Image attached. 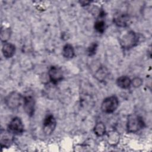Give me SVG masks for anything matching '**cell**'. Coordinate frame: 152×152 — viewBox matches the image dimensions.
<instances>
[{
	"mask_svg": "<svg viewBox=\"0 0 152 152\" xmlns=\"http://www.w3.org/2000/svg\"><path fill=\"white\" fill-rule=\"evenodd\" d=\"M94 132L98 137H102L106 132V127L103 122L97 123L94 127Z\"/></svg>",
	"mask_w": 152,
	"mask_h": 152,
	"instance_id": "obj_16",
	"label": "cell"
},
{
	"mask_svg": "<svg viewBox=\"0 0 152 152\" xmlns=\"http://www.w3.org/2000/svg\"><path fill=\"white\" fill-rule=\"evenodd\" d=\"M80 3L82 5H88L90 2V1H80Z\"/></svg>",
	"mask_w": 152,
	"mask_h": 152,
	"instance_id": "obj_21",
	"label": "cell"
},
{
	"mask_svg": "<svg viewBox=\"0 0 152 152\" xmlns=\"http://www.w3.org/2000/svg\"><path fill=\"white\" fill-rule=\"evenodd\" d=\"M116 84L118 87L122 88H128L131 85V80L127 76H121L119 77L116 80Z\"/></svg>",
	"mask_w": 152,
	"mask_h": 152,
	"instance_id": "obj_12",
	"label": "cell"
},
{
	"mask_svg": "<svg viewBox=\"0 0 152 152\" xmlns=\"http://www.w3.org/2000/svg\"><path fill=\"white\" fill-rule=\"evenodd\" d=\"M12 134L9 131L8 132H5V131L4 132L1 131V146L2 148L9 147L12 142V137L11 135Z\"/></svg>",
	"mask_w": 152,
	"mask_h": 152,
	"instance_id": "obj_11",
	"label": "cell"
},
{
	"mask_svg": "<svg viewBox=\"0 0 152 152\" xmlns=\"http://www.w3.org/2000/svg\"><path fill=\"white\" fill-rule=\"evenodd\" d=\"M56 125L55 118L52 115H47L44 119L43 123V130L44 133L47 135H50L55 130Z\"/></svg>",
	"mask_w": 152,
	"mask_h": 152,
	"instance_id": "obj_6",
	"label": "cell"
},
{
	"mask_svg": "<svg viewBox=\"0 0 152 152\" xmlns=\"http://www.w3.org/2000/svg\"><path fill=\"white\" fill-rule=\"evenodd\" d=\"M145 126L142 118L136 114H131L128 116L126 123L127 131L129 133H135Z\"/></svg>",
	"mask_w": 152,
	"mask_h": 152,
	"instance_id": "obj_1",
	"label": "cell"
},
{
	"mask_svg": "<svg viewBox=\"0 0 152 152\" xmlns=\"http://www.w3.org/2000/svg\"><path fill=\"white\" fill-rule=\"evenodd\" d=\"M119 105V100L116 96H112L106 98L101 105L102 110L106 113H111L116 110Z\"/></svg>",
	"mask_w": 152,
	"mask_h": 152,
	"instance_id": "obj_4",
	"label": "cell"
},
{
	"mask_svg": "<svg viewBox=\"0 0 152 152\" xmlns=\"http://www.w3.org/2000/svg\"><path fill=\"white\" fill-rule=\"evenodd\" d=\"M139 35L134 31H128L120 39V45L125 49H129L134 48L138 44Z\"/></svg>",
	"mask_w": 152,
	"mask_h": 152,
	"instance_id": "obj_2",
	"label": "cell"
},
{
	"mask_svg": "<svg viewBox=\"0 0 152 152\" xmlns=\"http://www.w3.org/2000/svg\"><path fill=\"white\" fill-rule=\"evenodd\" d=\"M108 75V71L104 66H101L96 72L95 77L100 81H104Z\"/></svg>",
	"mask_w": 152,
	"mask_h": 152,
	"instance_id": "obj_15",
	"label": "cell"
},
{
	"mask_svg": "<svg viewBox=\"0 0 152 152\" xmlns=\"http://www.w3.org/2000/svg\"><path fill=\"white\" fill-rule=\"evenodd\" d=\"M11 33V31L10 28H1V41L4 43L7 42V41L10 37Z\"/></svg>",
	"mask_w": 152,
	"mask_h": 152,
	"instance_id": "obj_17",
	"label": "cell"
},
{
	"mask_svg": "<svg viewBox=\"0 0 152 152\" xmlns=\"http://www.w3.org/2000/svg\"><path fill=\"white\" fill-rule=\"evenodd\" d=\"M97 48V44L96 43H93L87 49V53L89 56H92L95 54Z\"/></svg>",
	"mask_w": 152,
	"mask_h": 152,
	"instance_id": "obj_19",
	"label": "cell"
},
{
	"mask_svg": "<svg viewBox=\"0 0 152 152\" xmlns=\"http://www.w3.org/2000/svg\"><path fill=\"white\" fill-rule=\"evenodd\" d=\"M129 21L130 17L126 13H118L113 17V22L118 27H126L129 24Z\"/></svg>",
	"mask_w": 152,
	"mask_h": 152,
	"instance_id": "obj_9",
	"label": "cell"
},
{
	"mask_svg": "<svg viewBox=\"0 0 152 152\" xmlns=\"http://www.w3.org/2000/svg\"><path fill=\"white\" fill-rule=\"evenodd\" d=\"M8 131L12 134L20 135L24 131V126L20 118L14 117L10 122L8 126Z\"/></svg>",
	"mask_w": 152,
	"mask_h": 152,
	"instance_id": "obj_5",
	"label": "cell"
},
{
	"mask_svg": "<svg viewBox=\"0 0 152 152\" xmlns=\"http://www.w3.org/2000/svg\"><path fill=\"white\" fill-rule=\"evenodd\" d=\"M62 55L63 56L68 59L72 58L74 56L75 52L74 48L70 44H66L62 49Z\"/></svg>",
	"mask_w": 152,
	"mask_h": 152,
	"instance_id": "obj_13",
	"label": "cell"
},
{
	"mask_svg": "<svg viewBox=\"0 0 152 152\" xmlns=\"http://www.w3.org/2000/svg\"><path fill=\"white\" fill-rule=\"evenodd\" d=\"M24 97L17 91L10 93L5 99V103L7 107L11 109L18 108L23 104Z\"/></svg>",
	"mask_w": 152,
	"mask_h": 152,
	"instance_id": "obj_3",
	"label": "cell"
},
{
	"mask_svg": "<svg viewBox=\"0 0 152 152\" xmlns=\"http://www.w3.org/2000/svg\"><path fill=\"white\" fill-rule=\"evenodd\" d=\"M119 141V134L115 131L110 132L107 135V142L111 145H116Z\"/></svg>",
	"mask_w": 152,
	"mask_h": 152,
	"instance_id": "obj_14",
	"label": "cell"
},
{
	"mask_svg": "<svg viewBox=\"0 0 152 152\" xmlns=\"http://www.w3.org/2000/svg\"><path fill=\"white\" fill-rule=\"evenodd\" d=\"M2 52L6 58H11L15 53V47L12 43L5 42L2 46Z\"/></svg>",
	"mask_w": 152,
	"mask_h": 152,
	"instance_id": "obj_10",
	"label": "cell"
},
{
	"mask_svg": "<svg viewBox=\"0 0 152 152\" xmlns=\"http://www.w3.org/2000/svg\"><path fill=\"white\" fill-rule=\"evenodd\" d=\"M94 28L97 32L103 33L105 30V22L103 20H97L94 23Z\"/></svg>",
	"mask_w": 152,
	"mask_h": 152,
	"instance_id": "obj_18",
	"label": "cell"
},
{
	"mask_svg": "<svg viewBox=\"0 0 152 152\" xmlns=\"http://www.w3.org/2000/svg\"><path fill=\"white\" fill-rule=\"evenodd\" d=\"M48 75L50 81L56 84L63 78V72L61 68L58 66H52L49 69Z\"/></svg>",
	"mask_w": 152,
	"mask_h": 152,
	"instance_id": "obj_7",
	"label": "cell"
},
{
	"mask_svg": "<svg viewBox=\"0 0 152 152\" xmlns=\"http://www.w3.org/2000/svg\"><path fill=\"white\" fill-rule=\"evenodd\" d=\"M142 84V80L140 77H135L131 80V85L134 87H139Z\"/></svg>",
	"mask_w": 152,
	"mask_h": 152,
	"instance_id": "obj_20",
	"label": "cell"
},
{
	"mask_svg": "<svg viewBox=\"0 0 152 152\" xmlns=\"http://www.w3.org/2000/svg\"><path fill=\"white\" fill-rule=\"evenodd\" d=\"M23 108L28 116H31L33 115L35 109V100L32 96L28 95L24 97Z\"/></svg>",
	"mask_w": 152,
	"mask_h": 152,
	"instance_id": "obj_8",
	"label": "cell"
}]
</instances>
